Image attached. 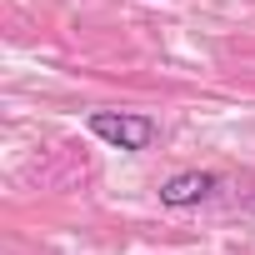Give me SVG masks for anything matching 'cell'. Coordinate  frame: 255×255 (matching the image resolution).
I'll use <instances>...</instances> for the list:
<instances>
[{"instance_id":"cell-2","label":"cell","mask_w":255,"mask_h":255,"mask_svg":"<svg viewBox=\"0 0 255 255\" xmlns=\"http://www.w3.org/2000/svg\"><path fill=\"white\" fill-rule=\"evenodd\" d=\"M215 190H220V175H210V170H180V175H170V180L160 185V200H165L170 210H185V205L210 200Z\"/></svg>"},{"instance_id":"cell-1","label":"cell","mask_w":255,"mask_h":255,"mask_svg":"<svg viewBox=\"0 0 255 255\" xmlns=\"http://www.w3.org/2000/svg\"><path fill=\"white\" fill-rule=\"evenodd\" d=\"M85 125H90V135L105 140L110 150H145L160 135V125L150 115H130V110H95Z\"/></svg>"}]
</instances>
